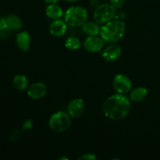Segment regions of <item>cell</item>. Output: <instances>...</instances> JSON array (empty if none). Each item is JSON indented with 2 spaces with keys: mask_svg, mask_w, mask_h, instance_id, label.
I'll use <instances>...</instances> for the list:
<instances>
[{
  "mask_svg": "<svg viewBox=\"0 0 160 160\" xmlns=\"http://www.w3.org/2000/svg\"><path fill=\"white\" fill-rule=\"evenodd\" d=\"M131 110V100L123 94L117 93L107 98L102 106V111L107 118L113 120L124 119Z\"/></svg>",
  "mask_w": 160,
  "mask_h": 160,
  "instance_id": "cell-1",
  "label": "cell"
},
{
  "mask_svg": "<svg viewBox=\"0 0 160 160\" xmlns=\"http://www.w3.org/2000/svg\"><path fill=\"white\" fill-rule=\"evenodd\" d=\"M126 25L120 20H111L101 28L100 35L106 43H117L125 34Z\"/></svg>",
  "mask_w": 160,
  "mask_h": 160,
  "instance_id": "cell-2",
  "label": "cell"
},
{
  "mask_svg": "<svg viewBox=\"0 0 160 160\" xmlns=\"http://www.w3.org/2000/svg\"><path fill=\"white\" fill-rule=\"evenodd\" d=\"M88 18V11L82 6H72L64 14V20L67 25L73 28L82 27Z\"/></svg>",
  "mask_w": 160,
  "mask_h": 160,
  "instance_id": "cell-3",
  "label": "cell"
},
{
  "mask_svg": "<svg viewBox=\"0 0 160 160\" xmlns=\"http://www.w3.org/2000/svg\"><path fill=\"white\" fill-rule=\"evenodd\" d=\"M71 125V117L68 112L58 111L51 116L48 120V126L55 132H63L67 131Z\"/></svg>",
  "mask_w": 160,
  "mask_h": 160,
  "instance_id": "cell-4",
  "label": "cell"
},
{
  "mask_svg": "<svg viewBox=\"0 0 160 160\" xmlns=\"http://www.w3.org/2000/svg\"><path fill=\"white\" fill-rule=\"evenodd\" d=\"M116 16V8L111 4H102L97 6L94 11L95 21L99 24H105L112 20Z\"/></svg>",
  "mask_w": 160,
  "mask_h": 160,
  "instance_id": "cell-5",
  "label": "cell"
},
{
  "mask_svg": "<svg viewBox=\"0 0 160 160\" xmlns=\"http://www.w3.org/2000/svg\"><path fill=\"white\" fill-rule=\"evenodd\" d=\"M112 85L117 93L126 94L131 90L132 82L128 76L124 74H117L112 81Z\"/></svg>",
  "mask_w": 160,
  "mask_h": 160,
  "instance_id": "cell-6",
  "label": "cell"
},
{
  "mask_svg": "<svg viewBox=\"0 0 160 160\" xmlns=\"http://www.w3.org/2000/svg\"><path fill=\"white\" fill-rule=\"evenodd\" d=\"M104 40L101 37H98L97 35L88 36L84 40L83 46L87 52L94 53L101 51L104 47Z\"/></svg>",
  "mask_w": 160,
  "mask_h": 160,
  "instance_id": "cell-7",
  "label": "cell"
},
{
  "mask_svg": "<svg viewBox=\"0 0 160 160\" xmlns=\"http://www.w3.org/2000/svg\"><path fill=\"white\" fill-rule=\"evenodd\" d=\"M47 92V87L44 83L35 82L31 84L28 88V95L34 100L43 98Z\"/></svg>",
  "mask_w": 160,
  "mask_h": 160,
  "instance_id": "cell-8",
  "label": "cell"
},
{
  "mask_svg": "<svg viewBox=\"0 0 160 160\" xmlns=\"http://www.w3.org/2000/svg\"><path fill=\"white\" fill-rule=\"evenodd\" d=\"M85 105L81 98H75L70 101L67 106V112L72 118H78L84 112Z\"/></svg>",
  "mask_w": 160,
  "mask_h": 160,
  "instance_id": "cell-9",
  "label": "cell"
},
{
  "mask_svg": "<svg viewBox=\"0 0 160 160\" xmlns=\"http://www.w3.org/2000/svg\"><path fill=\"white\" fill-rule=\"evenodd\" d=\"M122 54V48L116 43L111 44L106 47L102 52V58L107 62H113L117 60Z\"/></svg>",
  "mask_w": 160,
  "mask_h": 160,
  "instance_id": "cell-10",
  "label": "cell"
},
{
  "mask_svg": "<svg viewBox=\"0 0 160 160\" xmlns=\"http://www.w3.org/2000/svg\"><path fill=\"white\" fill-rule=\"evenodd\" d=\"M67 23L61 19L54 20L49 26V31L54 37H61L67 33Z\"/></svg>",
  "mask_w": 160,
  "mask_h": 160,
  "instance_id": "cell-11",
  "label": "cell"
},
{
  "mask_svg": "<svg viewBox=\"0 0 160 160\" xmlns=\"http://www.w3.org/2000/svg\"><path fill=\"white\" fill-rule=\"evenodd\" d=\"M31 38L28 31H21L16 35V42L18 48L22 52H28L31 47Z\"/></svg>",
  "mask_w": 160,
  "mask_h": 160,
  "instance_id": "cell-12",
  "label": "cell"
},
{
  "mask_svg": "<svg viewBox=\"0 0 160 160\" xmlns=\"http://www.w3.org/2000/svg\"><path fill=\"white\" fill-rule=\"evenodd\" d=\"M45 14L47 17L52 20L60 19L63 15L62 9L57 4H48L45 9Z\"/></svg>",
  "mask_w": 160,
  "mask_h": 160,
  "instance_id": "cell-13",
  "label": "cell"
},
{
  "mask_svg": "<svg viewBox=\"0 0 160 160\" xmlns=\"http://www.w3.org/2000/svg\"><path fill=\"white\" fill-rule=\"evenodd\" d=\"M8 26L11 31H19L23 28L22 20L18 16L15 14H9L6 17Z\"/></svg>",
  "mask_w": 160,
  "mask_h": 160,
  "instance_id": "cell-14",
  "label": "cell"
},
{
  "mask_svg": "<svg viewBox=\"0 0 160 160\" xmlns=\"http://www.w3.org/2000/svg\"><path fill=\"white\" fill-rule=\"evenodd\" d=\"M148 95V90L144 87H138L134 89L130 94V100L134 102H138L145 99Z\"/></svg>",
  "mask_w": 160,
  "mask_h": 160,
  "instance_id": "cell-15",
  "label": "cell"
},
{
  "mask_svg": "<svg viewBox=\"0 0 160 160\" xmlns=\"http://www.w3.org/2000/svg\"><path fill=\"white\" fill-rule=\"evenodd\" d=\"M12 84L14 88L19 91H24L28 88V81L25 75L17 74L12 79Z\"/></svg>",
  "mask_w": 160,
  "mask_h": 160,
  "instance_id": "cell-16",
  "label": "cell"
},
{
  "mask_svg": "<svg viewBox=\"0 0 160 160\" xmlns=\"http://www.w3.org/2000/svg\"><path fill=\"white\" fill-rule=\"evenodd\" d=\"M101 28L98 25V23L93 22H86L82 26V31L85 34L88 36H95L100 34Z\"/></svg>",
  "mask_w": 160,
  "mask_h": 160,
  "instance_id": "cell-17",
  "label": "cell"
},
{
  "mask_svg": "<svg viewBox=\"0 0 160 160\" xmlns=\"http://www.w3.org/2000/svg\"><path fill=\"white\" fill-rule=\"evenodd\" d=\"M65 46L66 48L72 51L78 50L81 46V40L77 37H70L66 40Z\"/></svg>",
  "mask_w": 160,
  "mask_h": 160,
  "instance_id": "cell-18",
  "label": "cell"
},
{
  "mask_svg": "<svg viewBox=\"0 0 160 160\" xmlns=\"http://www.w3.org/2000/svg\"><path fill=\"white\" fill-rule=\"evenodd\" d=\"M11 31L8 26L7 21H6V17H1L0 18V32L2 33V36L8 35Z\"/></svg>",
  "mask_w": 160,
  "mask_h": 160,
  "instance_id": "cell-19",
  "label": "cell"
},
{
  "mask_svg": "<svg viewBox=\"0 0 160 160\" xmlns=\"http://www.w3.org/2000/svg\"><path fill=\"white\" fill-rule=\"evenodd\" d=\"M109 2H110V4L116 9H120V8L123 7V6L124 5L125 0H109Z\"/></svg>",
  "mask_w": 160,
  "mask_h": 160,
  "instance_id": "cell-20",
  "label": "cell"
},
{
  "mask_svg": "<svg viewBox=\"0 0 160 160\" xmlns=\"http://www.w3.org/2000/svg\"><path fill=\"white\" fill-rule=\"evenodd\" d=\"M33 124V120H25L23 123V125H22V129L24 130V131H28V130H31L32 128Z\"/></svg>",
  "mask_w": 160,
  "mask_h": 160,
  "instance_id": "cell-21",
  "label": "cell"
},
{
  "mask_svg": "<svg viewBox=\"0 0 160 160\" xmlns=\"http://www.w3.org/2000/svg\"><path fill=\"white\" fill-rule=\"evenodd\" d=\"M78 159H84V160H96L97 157L92 153H87V154H84L78 158Z\"/></svg>",
  "mask_w": 160,
  "mask_h": 160,
  "instance_id": "cell-22",
  "label": "cell"
},
{
  "mask_svg": "<svg viewBox=\"0 0 160 160\" xmlns=\"http://www.w3.org/2000/svg\"><path fill=\"white\" fill-rule=\"evenodd\" d=\"M44 2L48 4H56L57 2H59V0H44Z\"/></svg>",
  "mask_w": 160,
  "mask_h": 160,
  "instance_id": "cell-23",
  "label": "cell"
},
{
  "mask_svg": "<svg viewBox=\"0 0 160 160\" xmlns=\"http://www.w3.org/2000/svg\"><path fill=\"white\" fill-rule=\"evenodd\" d=\"M66 2H76L79 1V0H64Z\"/></svg>",
  "mask_w": 160,
  "mask_h": 160,
  "instance_id": "cell-24",
  "label": "cell"
},
{
  "mask_svg": "<svg viewBox=\"0 0 160 160\" xmlns=\"http://www.w3.org/2000/svg\"><path fill=\"white\" fill-rule=\"evenodd\" d=\"M1 37H2V33L0 32V38H1Z\"/></svg>",
  "mask_w": 160,
  "mask_h": 160,
  "instance_id": "cell-25",
  "label": "cell"
}]
</instances>
